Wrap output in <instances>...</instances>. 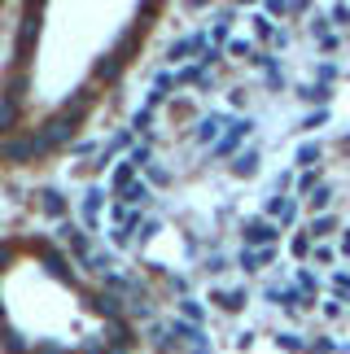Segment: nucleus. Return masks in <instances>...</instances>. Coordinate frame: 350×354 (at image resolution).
<instances>
[{"label": "nucleus", "instance_id": "nucleus-1", "mask_svg": "<svg viewBox=\"0 0 350 354\" xmlns=\"http://www.w3.org/2000/svg\"><path fill=\"white\" fill-rule=\"evenodd\" d=\"M241 236H246V250H272L276 236H280V227L272 219H246V223H241Z\"/></svg>", "mask_w": 350, "mask_h": 354}, {"label": "nucleus", "instance_id": "nucleus-2", "mask_svg": "<svg viewBox=\"0 0 350 354\" xmlns=\"http://www.w3.org/2000/svg\"><path fill=\"white\" fill-rule=\"evenodd\" d=\"M254 127H259V122H254V118H232V127H228V131L219 136V145H214L210 153H214V158H237L241 140H246V136H250Z\"/></svg>", "mask_w": 350, "mask_h": 354}, {"label": "nucleus", "instance_id": "nucleus-3", "mask_svg": "<svg viewBox=\"0 0 350 354\" xmlns=\"http://www.w3.org/2000/svg\"><path fill=\"white\" fill-rule=\"evenodd\" d=\"M39 18H44V9H26V18H22V31H18V66H26L31 62V39H35V31H39Z\"/></svg>", "mask_w": 350, "mask_h": 354}, {"label": "nucleus", "instance_id": "nucleus-4", "mask_svg": "<svg viewBox=\"0 0 350 354\" xmlns=\"http://www.w3.org/2000/svg\"><path fill=\"white\" fill-rule=\"evenodd\" d=\"M31 158H39L35 153V136H13V140H0V162H13V167H18V162H31Z\"/></svg>", "mask_w": 350, "mask_h": 354}, {"label": "nucleus", "instance_id": "nucleus-5", "mask_svg": "<svg viewBox=\"0 0 350 354\" xmlns=\"http://www.w3.org/2000/svg\"><path fill=\"white\" fill-rule=\"evenodd\" d=\"M75 127H79V122H75L71 114H53V118L44 122V131H39V136H44L48 145H62V140H71V136H75Z\"/></svg>", "mask_w": 350, "mask_h": 354}, {"label": "nucleus", "instance_id": "nucleus-6", "mask_svg": "<svg viewBox=\"0 0 350 354\" xmlns=\"http://www.w3.org/2000/svg\"><path fill=\"white\" fill-rule=\"evenodd\" d=\"M272 258H276V245H272V250H241V254H237V267L254 276V271H263Z\"/></svg>", "mask_w": 350, "mask_h": 354}, {"label": "nucleus", "instance_id": "nucleus-7", "mask_svg": "<svg viewBox=\"0 0 350 354\" xmlns=\"http://www.w3.org/2000/svg\"><path fill=\"white\" fill-rule=\"evenodd\" d=\"M88 302L105 319H123V297H118V293H97V297H88Z\"/></svg>", "mask_w": 350, "mask_h": 354}, {"label": "nucleus", "instance_id": "nucleus-8", "mask_svg": "<svg viewBox=\"0 0 350 354\" xmlns=\"http://www.w3.org/2000/svg\"><path fill=\"white\" fill-rule=\"evenodd\" d=\"M206 48H210L206 35H188V39H175L167 57H171V62H184V57H193V53H206Z\"/></svg>", "mask_w": 350, "mask_h": 354}, {"label": "nucleus", "instance_id": "nucleus-9", "mask_svg": "<svg viewBox=\"0 0 350 354\" xmlns=\"http://www.w3.org/2000/svg\"><path fill=\"white\" fill-rule=\"evenodd\" d=\"M223 127H232V122H228L223 114H206L197 122V140H206V145H219V131Z\"/></svg>", "mask_w": 350, "mask_h": 354}, {"label": "nucleus", "instance_id": "nucleus-10", "mask_svg": "<svg viewBox=\"0 0 350 354\" xmlns=\"http://www.w3.org/2000/svg\"><path fill=\"white\" fill-rule=\"evenodd\" d=\"M259 149H241V153L232 158V175L237 180H250V175H259Z\"/></svg>", "mask_w": 350, "mask_h": 354}, {"label": "nucleus", "instance_id": "nucleus-11", "mask_svg": "<svg viewBox=\"0 0 350 354\" xmlns=\"http://www.w3.org/2000/svg\"><path fill=\"white\" fill-rule=\"evenodd\" d=\"M338 232V214H315L311 223H306V236H311L315 245H324V236Z\"/></svg>", "mask_w": 350, "mask_h": 354}, {"label": "nucleus", "instance_id": "nucleus-12", "mask_svg": "<svg viewBox=\"0 0 350 354\" xmlns=\"http://www.w3.org/2000/svg\"><path fill=\"white\" fill-rule=\"evenodd\" d=\"M210 302L219 306V310H232V315H237V310H246L250 293H246V289H232V293H219V289H214V293H210Z\"/></svg>", "mask_w": 350, "mask_h": 354}, {"label": "nucleus", "instance_id": "nucleus-13", "mask_svg": "<svg viewBox=\"0 0 350 354\" xmlns=\"http://www.w3.org/2000/svg\"><path fill=\"white\" fill-rule=\"evenodd\" d=\"M298 97H302V101H311V105H320V110H329V101H333V88L315 79V84H302V88H298Z\"/></svg>", "mask_w": 350, "mask_h": 354}, {"label": "nucleus", "instance_id": "nucleus-14", "mask_svg": "<svg viewBox=\"0 0 350 354\" xmlns=\"http://www.w3.org/2000/svg\"><path fill=\"white\" fill-rule=\"evenodd\" d=\"M105 342H110L114 350H127L131 342H136V337H131V328H127L123 319H110V324H105Z\"/></svg>", "mask_w": 350, "mask_h": 354}, {"label": "nucleus", "instance_id": "nucleus-15", "mask_svg": "<svg viewBox=\"0 0 350 354\" xmlns=\"http://www.w3.org/2000/svg\"><path fill=\"white\" fill-rule=\"evenodd\" d=\"M320 158H324V145H320V140H306V145H298V153H293V162L306 167V171H315Z\"/></svg>", "mask_w": 350, "mask_h": 354}, {"label": "nucleus", "instance_id": "nucleus-16", "mask_svg": "<svg viewBox=\"0 0 350 354\" xmlns=\"http://www.w3.org/2000/svg\"><path fill=\"white\" fill-rule=\"evenodd\" d=\"M57 236H62V241H66V245H71V250H75V254H79V258L88 263V236L79 232L75 223H62V227H57Z\"/></svg>", "mask_w": 350, "mask_h": 354}, {"label": "nucleus", "instance_id": "nucleus-17", "mask_svg": "<svg viewBox=\"0 0 350 354\" xmlns=\"http://www.w3.org/2000/svg\"><path fill=\"white\" fill-rule=\"evenodd\" d=\"M131 184H136V167H131V162H118V167H114V175H110V188H114L118 197H123Z\"/></svg>", "mask_w": 350, "mask_h": 354}, {"label": "nucleus", "instance_id": "nucleus-18", "mask_svg": "<svg viewBox=\"0 0 350 354\" xmlns=\"http://www.w3.org/2000/svg\"><path fill=\"white\" fill-rule=\"evenodd\" d=\"M306 206H311L315 214H329V206H333V188H329V184H320L315 193L306 197Z\"/></svg>", "mask_w": 350, "mask_h": 354}, {"label": "nucleus", "instance_id": "nucleus-19", "mask_svg": "<svg viewBox=\"0 0 350 354\" xmlns=\"http://www.w3.org/2000/svg\"><path fill=\"white\" fill-rule=\"evenodd\" d=\"M39 206H44L48 214H57V219H62V214H66V197L57 193V188H44V193H39Z\"/></svg>", "mask_w": 350, "mask_h": 354}, {"label": "nucleus", "instance_id": "nucleus-20", "mask_svg": "<svg viewBox=\"0 0 350 354\" xmlns=\"http://www.w3.org/2000/svg\"><path fill=\"white\" fill-rule=\"evenodd\" d=\"M276 346L285 350V354H306V342H302V333H276Z\"/></svg>", "mask_w": 350, "mask_h": 354}, {"label": "nucleus", "instance_id": "nucleus-21", "mask_svg": "<svg viewBox=\"0 0 350 354\" xmlns=\"http://www.w3.org/2000/svg\"><path fill=\"white\" fill-rule=\"evenodd\" d=\"M123 201H127V206H145V201H154V193H149V184H145V180H136L123 193Z\"/></svg>", "mask_w": 350, "mask_h": 354}, {"label": "nucleus", "instance_id": "nucleus-22", "mask_svg": "<svg viewBox=\"0 0 350 354\" xmlns=\"http://www.w3.org/2000/svg\"><path fill=\"white\" fill-rule=\"evenodd\" d=\"M127 162H131V167H136V171L154 167V149H149V145H136V149H131V153H127Z\"/></svg>", "mask_w": 350, "mask_h": 354}, {"label": "nucleus", "instance_id": "nucleus-23", "mask_svg": "<svg viewBox=\"0 0 350 354\" xmlns=\"http://www.w3.org/2000/svg\"><path fill=\"white\" fill-rule=\"evenodd\" d=\"M228 31H232V9H223V13H219V22H214V31H210V35H214V48H219L223 39H228Z\"/></svg>", "mask_w": 350, "mask_h": 354}, {"label": "nucleus", "instance_id": "nucleus-24", "mask_svg": "<svg viewBox=\"0 0 350 354\" xmlns=\"http://www.w3.org/2000/svg\"><path fill=\"white\" fill-rule=\"evenodd\" d=\"M13 127H18V105L0 101V131H13Z\"/></svg>", "mask_w": 350, "mask_h": 354}, {"label": "nucleus", "instance_id": "nucleus-25", "mask_svg": "<svg viewBox=\"0 0 350 354\" xmlns=\"http://www.w3.org/2000/svg\"><path fill=\"white\" fill-rule=\"evenodd\" d=\"M101 188H88V197H84V214H88V223H97V210H101Z\"/></svg>", "mask_w": 350, "mask_h": 354}, {"label": "nucleus", "instance_id": "nucleus-26", "mask_svg": "<svg viewBox=\"0 0 350 354\" xmlns=\"http://www.w3.org/2000/svg\"><path fill=\"white\" fill-rule=\"evenodd\" d=\"M293 284H298V289H302V293H306V297L315 302V293H320V280L311 276V271H298V280H293Z\"/></svg>", "mask_w": 350, "mask_h": 354}, {"label": "nucleus", "instance_id": "nucleus-27", "mask_svg": "<svg viewBox=\"0 0 350 354\" xmlns=\"http://www.w3.org/2000/svg\"><path fill=\"white\" fill-rule=\"evenodd\" d=\"M180 310H184V319H188V324H201V315H206L197 297H184V302H180Z\"/></svg>", "mask_w": 350, "mask_h": 354}, {"label": "nucleus", "instance_id": "nucleus-28", "mask_svg": "<svg viewBox=\"0 0 350 354\" xmlns=\"http://www.w3.org/2000/svg\"><path fill=\"white\" fill-rule=\"evenodd\" d=\"M289 250H293V254H298V258H311V250H315V241H311V236H306V232H298V236H293V241H289Z\"/></svg>", "mask_w": 350, "mask_h": 354}, {"label": "nucleus", "instance_id": "nucleus-29", "mask_svg": "<svg viewBox=\"0 0 350 354\" xmlns=\"http://www.w3.org/2000/svg\"><path fill=\"white\" fill-rule=\"evenodd\" d=\"M228 53H232V57H246V62H254V57H259L250 39H232V44H228Z\"/></svg>", "mask_w": 350, "mask_h": 354}, {"label": "nucleus", "instance_id": "nucleus-30", "mask_svg": "<svg viewBox=\"0 0 350 354\" xmlns=\"http://www.w3.org/2000/svg\"><path fill=\"white\" fill-rule=\"evenodd\" d=\"M333 258H338V250H333V245H315V250H311V263H315V267H329Z\"/></svg>", "mask_w": 350, "mask_h": 354}, {"label": "nucleus", "instance_id": "nucleus-31", "mask_svg": "<svg viewBox=\"0 0 350 354\" xmlns=\"http://www.w3.org/2000/svg\"><path fill=\"white\" fill-rule=\"evenodd\" d=\"M329 118H333L329 110H315V114H306V118H302V131H315V127H329Z\"/></svg>", "mask_w": 350, "mask_h": 354}, {"label": "nucleus", "instance_id": "nucleus-32", "mask_svg": "<svg viewBox=\"0 0 350 354\" xmlns=\"http://www.w3.org/2000/svg\"><path fill=\"white\" fill-rule=\"evenodd\" d=\"M306 354H338V342H329V337H315V342H306Z\"/></svg>", "mask_w": 350, "mask_h": 354}, {"label": "nucleus", "instance_id": "nucleus-33", "mask_svg": "<svg viewBox=\"0 0 350 354\" xmlns=\"http://www.w3.org/2000/svg\"><path fill=\"white\" fill-rule=\"evenodd\" d=\"M315 75H320V84H329V88H333V79H338L342 71H338V62H320V66H315Z\"/></svg>", "mask_w": 350, "mask_h": 354}, {"label": "nucleus", "instance_id": "nucleus-34", "mask_svg": "<svg viewBox=\"0 0 350 354\" xmlns=\"http://www.w3.org/2000/svg\"><path fill=\"white\" fill-rule=\"evenodd\" d=\"M254 35H259V39H276V26L267 22V13H259V18H254Z\"/></svg>", "mask_w": 350, "mask_h": 354}, {"label": "nucleus", "instance_id": "nucleus-35", "mask_svg": "<svg viewBox=\"0 0 350 354\" xmlns=\"http://www.w3.org/2000/svg\"><path fill=\"white\" fill-rule=\"evenodd\" d=\"M158 232H163V223H158V219H145V223L136 227V241H154Z\"/></svg>", "mask_w": 350, "mask_h": 354}, {"label": "nucleus", "instance_id": "nucleus-36", "mask_svg": "<svg viewBox=\"0 0 350 354\" xmlns=\"http://www.w3.org/2000/svg\"><path fill=\"white\" fill-rule=\"evenodd\" d=\"M267 18H293V5H285V0H267Z\"/></svg>", "mask_w": 350, "mask_h": 354}, {"label": "nucleus", "instance_id": "nucleus-37", "mask_svg": "<svg viewBox=\"0 0 350 354\" xmlns=\"http://www.w3.org/2000/svg\"><path fill=\"white\" fill-rule=\"evenodd\" d=\"M201 75H206L201 66H184V71L175 75V84H201Z\"/></svg>", "mask_w": 350, "mask_h": 354}, {"label": "nucleus", "instance_id": "nucleus-38", "mask_svg": "<svg viewBox=\"0 0 350 354\" xmlns=\"http://www.w3.org/2000/svg\"><path fill=\"white\" fill-rule=\"evenodd\" d=\"M293 223H298V201H285V210H280V227H293Z\"/></svg>", "mask_w": 350, "mask_h": 354}, {"label": "nucleus", "instance_id": "nucleus-39", "mask_svg": "<svg viewBox=\"0 0 350 354\" xmlns=\"http://www.w3.org/2000/svg\"><path fill=\"white\" fill-rule=\"evenodd\" d=\"M315 188H320V171H306L302 180H298V193H306V197H311Z\"/></svg>", "mask_w": 350, "mask_h": 354}, {"label": "nucleus", "instance_id": "nucleus-40", "mask_svg": "<svg viewBox=\"0 0 350 354\" xmlns=\"http://www.w3.org/2000/svg\"><path fill=\"white\" fill-rule=\"evenodd\" d=\"M5 350H9V354H26V346H22V337L13 333V328H5Z\"/></svg>", "mask_w": 350, "mask_h": 354}, {"label": "nucleus", "instance_id": "nucleus-41", "mask_svg": "<svg viewBox=\"0 0 350 354\" xmlns=\"http://www.w3.org/2000/svg\"><path fill=\"white\" fill-rule=\"evenodd\" d=\"M285 193H272V197H267V214H272V219H280V210H285Z\"/></svg>", "mask_w": 350, "mask_h": 354}, {"label": "nucleus", "instance_id": "nucleus-42", "mask_svg": "<svg viewBox=\"0 0 350 354\" xmlns=\"http://www.w3.org/2000/svg\"><path fill=\"white\" fill-rule=\"evenodd\" d=\"M149 127H154V110H140L131 118V131H149Z\"/></svg>", "mask_w": 350, "mask_h": 354}, {"label": "nucleus", "instance_id": "nucleus-43", "mask_svg": "<svg viewBox=\"0 0 350 354\" xmlns=\"http://www.w3.org/2000/svg\"><path fill=\"white\" fill-rule=\"evenodd\" d=\"M329 18L338 22V26H350V5H333V9H329Z\"/></svg>", "mask_w": 350, "mask_h": 354}, {"label": "nucleus", "instance_id": "nucleus-44", "mask_svg": "<svg viewBox=\"0 0 350 354\" xmlns=\"http://www.w3.org/2000/svg\"><path fill=\"white\" fill-rule=\"evenodd\" d=\"M320 48H324V53H338V48H342V35H338V31L320 35Z\"/></svg>", "mask_w": 350, "mask_h": 354}, {"label": "nucleus", "instance_id": "nucleus-45", "mask_svg": "<svg viewBox=\"0 0 350 354\" xmlns=\"http://www.w3.org/2000/svg\"><path fill=\"white\" fill-rule=\"evenodd\" d=\"M145 171H149V184H171V171H163L158 162H154V167H145Z\"/></svg>", "mask_w": 350, "mask_h": 354}, {"label": "nucleus", "instance_id": "nucleus-46", "mask_svg": "<svg viewBox=\"0 0 350 354\" xmlns=\"http://www.w3.org/2000/svg\"><path fill=\"white\" fill-rule=\"evenodd\" d=\"M219 57H223V48H214V44H210L206 53H201V62H197V66H201V71H206V66H214Z\"/></svg>", "mask_w": 350, "mask_h": 354}, {"label": "nucleus", "instance_id": "nucleus-47", "mask_svg": "<svg viewBox=\"0 0 350 354\" xmlns=\"http://www.w3.org/2000/svg\"><path fill=\"white\" fill-rule=\"evenodd\" d=\"M206 271H228V258L223 254H210L206 258Z\"/></svg>", "mask_w": 350, "mask_h": 354}, {"label": "nucleus", "instance_id": "nucleus-48", "mask_svg": "<svg viewBox=\"0 0 350 354\" xmlns=\"http://www.w3.org/2000/svg\"><path fill=\"white\" fill-rule=\"evenodd\" d=\"M342 315H346L342 302H324V319H342Z\"/></svg>", "mask_w": 350, "mask_h": 354}, {"label": "nucleus", "instance_id": "nucleus-49", "mask_svg": "<svg viewBox=\"0 0 350 354\" xmlns=\"http://www.w3.org/2000/svg\"><path fill=\"white\" fill-rule=\"evenodd\" d=\"M333 289H338V293H350V276H346V271H338V276H333Z\"/></svg>", "mask_w": 350, "mask_h": 354}, {"label": "nucleus", "instance_id": "nucleus-50", "mask_svg": "<svg viewBox=\"0 0 350 354\" xmlns=\"http://www.w3.org/2000/svg\"><path fill=\"white\" fill-rule=\"evenodd\" d=\"M338 250H342V254H350V227L342 232V245H338Z\"/></svg>", "mask_w": 350, "mask_h": 354}, {"label": "nucleus", "instance_id": "nucleus-51", "mask_svg": "<svg viewBox=\"0 0 350 354\" xmlns=\"http://www.w3.org/2000/svg\"><path fill=\"white\" fill-rule=\"evenodd\" d=\"M84 354H105V346H101V342H92V346H88Z\"/></svg>", "mask_w": 350, "mask_h": 354}, {"label": "nucleus", "instance_id": "nucleus-52", "mask_svg": "<svg viewBox=\"0 0 350 354\" xmlns=\"http://www.w3.org/2000/svg\"><path fill=\"white\" fill-rule=\"evenodd\" d=\"M9 263V250H0V267H5Z\"/></svg>", "mask_w": 350, "mask_h": 354}, {"label": "nucleus", "instance_id": "nucleus-53", "mask_svg": "<svg viewBox=\"0 0 350 354\" xmlns=\"http://www.w3.org/2000/svg\"><path fill=\"white\" fill-rule=\"evenodd\" d=\"M342 149H346V153H350V136H346V140H342Z\"/></svg>", "mask_w": 350, "mask_h": 354}]
</instances>
